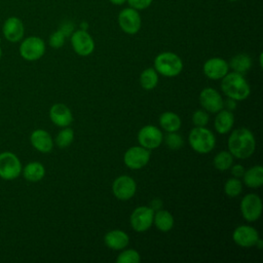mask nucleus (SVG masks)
<instances>
[{"mask_svg":"<svg viewBox=\"0 0 263 263\" xmlns=\"http://www.w3.org/2000/svg\"><path fill=\"white\" fill-rule=\"evenodd\" d=\"M229 70L228 63L221 58H211L209 59L202 67L203 74L210 79H222Z\"/></svg>","mask_w":263,"mask_h":263,"instance_id":"dca6fc26","label":"nucleus"},{"mask_svg":"<svg viewBox=\"0 0 263 263\" xmlns=\"http://www.w3.org/2000/svg\"><path fill=\"white\" fill-rule=\"evenodd\" d=\"M45 52L44 41L37 36H30L26 38L20 45V54L26 61H37Z\"/></svg>","mask_w":263,"mask_h":263,"instance_id":"423d86ee","label":"nucleus"},{"mask_svg":"<svg viewBox=\"0 0 263 263\" xmlns=\"http://www.w3.org/2000/svg\"><path fill=\"white\" fill-rule=\"evenodd\" d=\"M199 102L202 108L211 113H217L224 108L222 96L213 87H205L200 91Z\"/></svg>","mask_w":263,"mask_h":263,"instance_id":"4468645a","label":"nucleus"},{"mask_svg":"<svg viewBox=\"0 0 263 263\" xmlns=\"http://www.w3.org/2000/svg\"><path fill=\"white\" fill-rule=\"evenodd\" d=\"M140 261H141L140 254L133 249L122 251L116 259L117 263H138Z\"/></svg>","mask_w":263,"mask_h":263,"instance_id":"7c9ffc66","label":"nucleus"},{"mask_svg":"<svg viewBox=\"0 0 263 263\" xmlns=\"http://www.w3.org/2000/svg\"><path fill=\"white\" fill-rule=\"evenodd\" d=\"M71 44L74 51L81 55H89L95 49V42L92 37L86 30H77L71 34Z\"/></svg>","mask_w":263,"mask_h":263,"instance_id":"9d476101","label":"nucleus"},{"mask_svg":"<svg viewBox=\"0 0 263 263\" xmlns=\"http://www.w3.org/2000/svg\"><path fill=\"white\" fill-rule=\"evenodd\" d=\"M80 29L81 30H86L87 29V24L86 23H81L80 24Z\"/></svg>","mask_w":263,"mask_h":263,"instance_id":"a19ab883","label":"nucleus"},{"mask_svg":"<svg viewBox=\"0 0 263 263\" xmlns=\"http://www.w3.org/2000/svg\"><path fill=\"white\" fill-rule=\"evenodd\" d=\"M233 163V156L229 151H221L214 157L213 164L219 171H227Z\"/></svg>","mask_w":263,"mask_h":263,"instance_id":"cd10ccee","label":"nucleus"},{"mask_svg":"<svg viewBox=\"0 0 263 263\" xmlns=\"http://www.w3.org/2000/svg\"><path fill=\"white\" fill-rule=\"evenodd\" d=\"M64 34H65V36L67 37V36H70L72 33H73V26H72V24H70V23H66V24H64L63 26H62V28L60 29Z\"/></svg>","mask_w":263,"mask_h":263,"instance_id":"e433bc0d","label":"nucleus"},{"mask_svg":"<svg viewBox=\"0 0 263 263\" xmlns=\"http://www.w3.org/2000/svg\"><path fill=\"white\" fill-rule=\"evenodd\" d=\"M153 223L161 232H167L174 226V217L166 210H158L156 214L154 213Z\"/></svg>","mask_w":263,"mask_h":263,"instance_id":"b1692460","label":"nucleus"},{"mask_svg":"<svg viewBox=\"0 0 263 263\" xmlns=\"http://www.w3.org/2000/svg\"><path fill=\"white\" fill-rule=\"evenodd\" d=\"M163 140V135L159 128L154 125H145L138 133V142L140 146L153 150L160 146Z\"/></svg>","mask_w":263,"mask_h":263,"instance_id":"f8f14e48","label":"nucleus"},{"mask_svg":"<svg viewBox=\"0 0 263 263\" xmlns=\"http://www.w3.org/2000/svg\"><path fill=\"white\" fill-rule=\"evenodd\" d=\"M24 178L29 182H38L43 179L45 175V168L41 162L32 161L26 164V166L22 170Z\"/></svg>","mask_w":263,"mask_h":263,"instance_id":"4be33fe9","label":"nucleus"},{"mask_svg":"<svg viewBox=\"0 0 263 263\" xmlns=\"http://www.w3.org/2000/svg\"><path fill=\"white\" fill-rule=\"evenodd\" d=\"M32 146L41 153H48L52 150L53 141L51 136L45 129H35L30 136Z\"/></svg>","mask_w":263,"mask_h":263,"instance_id":"6ab92c4d","label":"nucleus"},{"mask_svg":"<svg viewBox=\"0 0 263 263\" xmlns=\"http://www.w3.org/2000/svg\"><path fill=\"white\" fill-rule=\"evenodd\" d=\"M228 65L233 70V72L243 75L252 67V59L247 53H238L231 59Z\"/></svg>","mask_w":263,"mask_h":263,"instance_id":"a878e982","label":"nucleus"},{"mask_svg":"<svg viewBox=\"0 0 263 263\" xmlns=\"http://www.w3.org/2000/svg\"><path fill=\"white\" fill-rule=\"evenodd\" d=\"M74 139V132L72 128L66 126L64 129H62L55 137V144L61 149L67 148L70 146Z\"/></svg>","mask_w":263,"mask_h":263,"instance_id":"c85d7f7f","label":"nucleus"},{"mask_svg":"<svg viewBox=\"0 0 263 263\" xmlns=\"http://www.w3.org/2000/svg\"><path fill=\"white\" fill-rule=\"evenodd\" d=\"M188 141L191 148L200 154L211 152L216 145L214 134L205 128V126H195L192 128L189 133Z\"/></svg>","mask_w":263,"mask_h":263,"instance_id":"20e7f679","label":"nucleus"},{"mask_svg":"<svg viewBox=\"0 0 263 263\" xmlns=\"http://www.w3.org/2000/svg\"><path fill=\"white\" fill-rule=\"evenodd\" d=\"M228 1H238V0H228Z\"/></svg>","mask_w":263,"mask_h":263,"instance_id":"c03bdc74","label":"nucleus"},{"mask_svg":"<svg viewBox=\"0 0 263 263\" xmlns=\"http://www.w3.org/2000/svg\"><path fill=\"white\" fill-rule=\"evenodd\" d=\"M165 144L167 145L168 148L173 150H178L184 145V140L183 138L177 134L176 132H170L165 136Z\"/></svg>","mask_w":263,"mask_h":263,"instance_id":"2f4dec72","label":"nucleus"},{"mask_svg":"<svg viewBox=\"0 0 263 263\" xmlns=\"http://www.w3.org/2000/svg\"><path fill=\"white\" fill-rule=\"evenodd\" d=\"M1 55H2V49H1V47H0V59H1Z\"/></svg>","mask_w":263,"mask_h":263,"instance_id":"37998d69","label":"nucleus"},{"mask_svg":"<svg viewBox=\"0 0 263 263\" xmlns=\"http://www.w3.org/2000/svg\"><path fill=\"white\" fill-rule=\"evenodd\" d=\"M104 242L109 249L114 251H119L127 247L129 242V237L124 231L120 229H115L105 234Z\"/></svg>","mask_w":263,"mask_h":263,"instance_id":"aec40b11","label":"nucleus"},{"mask_svg":"<svg viewBox=\"0 0 263 263\" xmlns=\"http://www.w3.org/2000/svg\"><path fill=\"white\" fill-rule=\"evenodd\" d=\"M227 146L232 156L238 159H246L252 156L255 152L256 140L250 129L240 127L234 129L230 134Z\"/></svg>","mask_w":263,"mask_h":263,"instance_id":"f257e3e1","label":"nucleus"},{"mask_svg":"<svg viewBox=\"0 0 263 263\" xmlns=\"http://www.w3.org/2000/svg\"><path fill=\"white\" fill-rule=\"evenodd\" d=\"M221 88L227 98L235 101L246 100L251 92L250 85L242 74L231 72L227 73L221 82Z\"/></svg>","mask_w":263,"mask_h":263,"instance_id":"f03ea898","label":"nucleus"},{"mask_svg":"<svg viewBox=\"0 0 263 263\" xmlns=\"http://www.w3.org/2000/svg\"><path fill=\"white\" fill-rule=\"evenodd\" d=\"M259 60H260V67H262V53H260V57H259Z\"/></svg>","mask_w":263,"mask_h":263,"instance_id":"79ce46f5","label":"nucleus"},{"mask_svg":"<svg viewBox=\"0 0 263 263\" xmlns=\"http://www.w3.org/2000/svg\"><path fill=\"white\" fill-rule=\"evenodd\" d=\"M3 35L9 42H18L25 33V28L23 22L16 16L8 17L3 25L2 29Z\"/></svg>","mask_w":263,"mask_h":263,"instance_id":"a211bd4d","label":"nucleus"},{"mask_svg":"<svg viewBox=\"0 0 263 263\" xmlns=\"http://www.w3.org/2000/svg\"><path fill=\"white\" fill-rule=\"evenodd\" d=\"M109 1L115 5H122L126 0H109Z\"/></svg>","mask_w":263,"mask_h":263,"instance_id":"ea45409f","label":"nucleus"},{"mask_svg":"<svg viewBox=\"0 0 263 263\" xmlns=\"http://www.w3.org/2000/svg\"><path fill=\"white\" fill-rule=\"evenodd\" d=\"M243 183L250 188H258L263 185V167L261 165H255L245 171L242 176Z\"/></svg>","mask_w":263,"mask_h":263,"instance_id":"5701e85b","label":"nucleus"},{"mask_svg":"<svg viewBox=\"0 0 263 263\" xmlns=\"http://www.w3.org/2000/svg\"><path fill=\"white\" fill-rule=\"evenodd\" d=\"M137 190V184L135 180L129 176H120L116 178L112 183V192L114 196L119 200L130 199Z\"/></svg>","mask_w":263,"mask_h":263,"instance_id":"ddd939ff","label":"nucleus"},{"mask_svg":"<svg viewBox=\"0 0 263 263\" xmlns=\"http://www.w3.org/2000/svg\"><path fill=\"white\" fill-rule=\"evenodd\" d=\"M154 211L150 206H139L130 215V226L137 232H145L153 224Z\"/></svg>","mask_w":263,"mask_h":263,"instance_id":"1a4fd4ad","label":"nucleus"},{"mask_svg":"<svg viewBox=\"0 0 263 263\" xmlns=\"http://www.w3.org/2000/svg\"><path fill=\"white\" fill-rule=\"evenodd\" d=\"M118 24L120 29L129 35L138 33L141 29L142 21L137 9L127 7L122 9L118 14Z\"/></svg>","mask_w":263,"mask_h":263,"instance_id":"6e6552de","label":"nucleus"},{"mask_svg":"<svg viewBox=\"0 0 263 263\" xmlns=\"http://www.w3.org/2000/svg\"><path fill=\"white\" fill-rule=\"evenodd\" d=\"M22 163L18 157L9 151L0 153V178L3 180H14L22 173Z\"/></svg>","mask_w":263,"mask_h":263,"instance_id":"39448f33","label":"nucleus"},{"mask_svg":"<svg viewBox=\"0 0 263 263\" xmlns=\"http://www.w3.org/2000/svg\"><path fill=\"white\" fill-rule=\"evenodd\" d=\"M161 206V201L159 200V199H154L152 202H151V209L153 210V211H155V210H159V208Z\"/></svg>","mask_w":263,"mask_h":263,"instance_id":"58836bf2","label":"nucleus"},{"mask_svg":"<svg viewBox=\"0 0 263 263\" xmlns=\"http://www.w3.org/2000/svg\"><path fill=\"white\" fill-rule=\"evenodd\" d=\"M192 122L195 126H205L209 122V115L203 110H196L192 115Z\"/></svg>","mask_w":263,"mask_h":263,"instance_id":"72a5a7b5","label":"nucleus"},{"mask_svg":"<svg viewBox=\"0 0 263 263\" xmlns=\"http://www.w3.org/2000/svg\"><path fill=\"white\" fill-rule=\"evenodd\" d=\"M234 123V117L231 111L229 110H220L217 112V115L215 117V129L219 134H227L230 132Z\"/></svg>","mask_w":263,"mask_h":263,"instance_id":"412c9836","label":"nucleus"},{"mask_svg":"<svg viewBox=\"0 0 263 263\" xmlns=\"http://www.w3.org/2000/svg\"><path fill=\"white\" fill-rule=\"evenodd\" d=\"M233 241L241 248H251L258 241L259 233L258 231L249 225H240L236 227L232 233Z\"/></svg>","mask_w":263,"mask_h":263,"instance_id":"2eb2a0df","label":"nucleus"},{"mask_svg":"<svg viewBox=\"0 0 263 263\" xmlns=\"http://www.w3.org/2000/svg\"><path fill=\"white\" fill-rule=\"evenodd\" d=\"M129 4V7L135 8L137 10H142L150 6L153 0H126Z\"/></svg>","mask_w":263,"mask_h":263,"instance_id":"f704fd0d","label":"nucleus"},{"mask_svg":"<svg viewBox=\"0 0 263 263\" xmlns=\"http://www.w3.org/2000/svg\"><path fill=\"white\" fill-rule=\"evenodd\" d=\"M154 69L162 76L175 77L181 73L183 62L178 54L171 51H164L155 58Z\"/></svg>","mask_w":263,"mask_h":263,"instance_id":"7ed1b4c3","label":"nucleus"},{"mask_svg":"<svg viewBox=\"0 0 263 263\" xmlns=\"http://www.w3.org/2000/svg\"><path fill=\"white\" fill-rule=\"evenodd\" d=\"M240 212L243 219L249 222L258 220L262 214V200L260 196L255 193L245 195L240 201Z\"/></svg>","mask_w":263,"mask_h":263,"instance_id":"0eeeda50","label":"nucleus"},{"mask_svg":"<svg viewBox=\"0 0 263 263\" xmlns=\"http://www.w3.org/2000/svg\"><path fill=\"white\" fill-rule=\"evenodd\" d=\"M150 159V152L142 146L128 148L123 156V161L128 168L139 170L144 167Z\"/></svg>","mask_w":263,"mask_h":263,"instance_id":"9b49d317","label":"nucleus"},{"mask_svg":"<svg viewBox=\"0 0 263 263\" xmlns=\"http://www.w3.org/2000/svg\"><path fill=\"white\" fill-rule=\"evenodd\" d=\"M242 191V184L237 178H230L224 185V192L229 197H236Z\"/></svg>","mask_w":263,"mask_h":263,"instance_id":"c756f323","label":"nucleus"},{"mask_svg":"<svg viewBox=\"0 0 263 263\" xmlns=\"http://www.w3.org/2000/svg\"><path fill=\"white\" fill-rule=\"evenodd\" d=\"M157 83H158V73L154 68H147L141 73L140 84L144 89L146 90L153 89L157 85Z\"/></svg>","mask_w":263,"mask_h":263,"instance_id":"bb28decb","label":"nucleus"},{"mask_svg":"<svg viewBox=\"0 0 263 263\" xmlns=\"http://www.w3.org/2000/svg\"><path fill=\"white\" fill-rule=\"evenodd\" d=\"M159 124L164 130L170 133V132L179 130L180 127H181L182 121H181V118L179 117L178 114L167 111V112H163L160 115Z\"/></svg>","mask_w":263,"mask_h":263,"instance_id":"393cba45","label":"nucleus"},{"mask_svg":"<svg viewBox=\"0 0 263 263\" xmlns=\"http://www.w3.org/2000/svg\"><path fill=\"white\" fill-rule=\"evenodd\" d=\"M231 174L233 175L234 178H241L245 174V167L241 164H235V165H231Z\"/></svg>","mask_w":263,"mask_h":263,"instance_id":"c9c22d12","label":"nucleus"},{"mask_svg":"<svg viewBox=\"0 0 263 263\" xmlns=\"http://www.w3.org/2000/svg\"><path fill=\"white\" fill-rule=\"evenodd\" d=\"M224 105L226 106L227 110L232 111V110H234V109H235V107H236V101H235V100H233V99L228 98V99L226 100V102H224Z\"/></svg>","mask_w":263,"mask_h":263,"instance_id":"4c0bfd02","label":"nucleus"},{"mask_svg":"<svg viewBox=\"0 0 263 263\" xmlns=\"http://www.w3.org/2000/svg\"><path fill=\"white\" fill-rule=\"evenodd\" d=\"M65 39H66V36L65 34L61 31V30H58L55 32H53L50 37H49V45L53 48H60L64 45L65 43Z\"/></svg>","mask_w":263,"mask_h":263,"instance_id":"473e14b6","label":"nucleus"},{"mask_svg":"<svg viewBox=\"0 0 263 263\" xmlns=\"http://www.w3.org/2000/svg\"><path fill=\"white\" fill-rule=\"evenodd\" d=\"M49 118L53 124L60 127L69 126L73 121V115L68 106L62 103L54 104L49 109Z\"/></svg>","mask_w":263,"mask_h":263,"instance_id":"f3484780","label":"nucleus"}]
</instances>
